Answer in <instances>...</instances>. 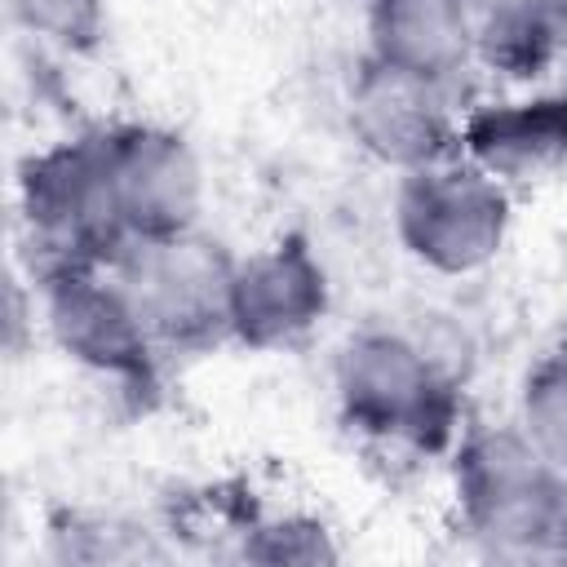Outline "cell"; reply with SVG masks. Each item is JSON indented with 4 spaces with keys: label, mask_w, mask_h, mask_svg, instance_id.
<instances>
[{
    "label": "cell",
    "mask_w": 567,
    "mask_h": 567,
    "mask_svg": "<svg viewBox=\"0 0 567 567\" xmlns=\"http://www.w3.org/2000/svg\"><path fill=\"white\" fill-rule=\"evenodd\" d=\"M518 430L567 474V350H549L527 368L518 390Z\"/></svg>",
    "instance_id": "cell-13"
},
{
    "label": "cell",
    "mask_w": 567,
    "mask_h": 567,
    "mask_svg": "<svg viewBox=\"0 0 567 567\" xmlns=\"http://www.w3.org/2000/svg\"><path fill=\"white\" fill-rule=\"evenodd\" d=\"M18 217L31 248V275L111 266L128 248L102 128L44 146L22 164Z\"/></svg>",
    "instance_id": "cell-3"
},
{
    "label": "cell",
    "mask_w": 567,
    "mask_h": 567,
    "mask_svg": "<svg viewBox=\"0 0 567 567\" xmlns=\"http://www.w3.org/2000/svg\"><path fill=\"white\" fill-rule=\"evenodd\" d=\"M456 151L478 168L509 177H532L567 159V93H545L527 102H492L461 115Z\"/></svg>",
    "instance_id": "cell-11"
},
{
    "label": "cell",
    "mask_w": 567,
    "mask_h": 567,
    "mask_svg": "<svg viewBox=\"0 0 567 567\" xmlns=\"http://www.w3.org/2000/svg\"><path fill=\"white\" fill-rule=\"evenodd\" d=\"M346 120H350L354 142L372 159H381L399 173H412V168L456 155V137H461L456 93H447L412 71H399L372 53L359 62V71L350 80Z\"/></svg>",
    "instance_id": "cell-7"
},
{
    "label": "cell",
    "mask_w": 567,
    "mask_h": 567,
    "mask_svg": "<svg viewBox=\"0 0 567 567\" xmlns=\"http://www.w3.org/2000/svg\"><path fill=\"white\" fill-rule=\"evenodd\" d=\"M337 403L350 430L439 456L461 439V390L430 350L390 328L354 332L337 354Z\"/></svg>",
    "instance_id": "cell-2"
},
{
    "label": "cell",
    "mask_w": 567,
    "mask_h": 567,
    "mask_svg": "<svg viewBox=\"0 0 567 567\" xmlns=\"http://www.w3.org/2000/svg\"><path fill=\"white\" fill-rule=\"evenodd\" d=\"M328 315V275L306 235H279L235 266L230 337L248 350H288Z\"/></svg>",
    "instance_id": "cell-9"
},
{
    "label": "cell",
    "mask_w": 567,
    "mask_h": 567,
    "mask_svg": "<svg viewBox=\"0 0 567 567\" xmlns=\"http://www.w3.org/2000/svg\"><path fill=\"white\" fill-rule=\"evenodd\" d=\"M456 9L470 27L478 62L514 80L540 75L567 40L540 0H456Z\"/></svg>",
    "instance_id": "cell-12"
},
{
    "label": "cell",
    "mask_w": 567,
    "mask_h": 567,
    "mask_svg": "<svg viewBox=\"0 0 567 567\" xmlns=\"http://www.w3.org/2000/svg\"><path fill=\"white\" fill-rule=\"evenodd\" d=\"M545 9H549V18L563 27V35H567V0H540Z\"/></svg>",
    "instance_id": "cell-16"
},
{
    "label": "cell",
    "mask_w": 567,
    "mask_h": 567,
    "mask_svg": "<svg viewBox=\"0 0 567 567\" xmlns=\"http://www.w3.org/2000/svg\"><path fill=\"white\" fill-rule=\"evenodd\" d=\"M13 18L44 44H58L66 53H84L102 40L106 27V0H9Z\"/></svg>",
    "instance_id": "cell-14"
},
{
    "label": "cell",
    "mask_w": 567,
    "mask_h": 567,
    "mask_svg": "<svg viewBox=\"0 0 567 567\" xmlns=\"http://www.w3.org/2000/svg\"><path fill=\"white\" fill-rule=\"evenodd\" d=\"M102 146L128 244L199 226L204 168L182 133L159 124H115L102 128Z\"/></svg>",
    "instance_id": "cell-8"
},
{
    "label": "cell",
    "mask_w": 567,
    "mask_h": 567,
    "mask_svg": "<svg viewBox=\"0 0 567 567\" xmlns=\"http://www.w3.org/2000/svg\"><path fill=\"white\" fill-rule=\"evenodd\" d=\"M368 53L447 93L478 62L456 0H368Z\"/></svg>",
    "instance_id": "cell-10"
},
{
    "label": "cell",
    "mask_w": 567,
    "mask_h": 567,
    "mask_svg": "<svg viewBox=\"0 0 567 567\" xmlns=\"http://www.w3.org/2000/svg\"><path fill=\"white\" fill-rule=\"evenodd\" d=\"M244 558L252 563H332L337 545L328 540V527L315 518H275L244 532Z\"/></svg>",
    "instance_id": "cell-15"
},
{
    "label": "cell",
    "mask_w": 567,
    "mask_h": 567,
    "mask_svg": "<svg viewBox=\"0 0 567 567\" xmlns=\"http://www.w3.org/2000/svg\"><path fill=\"white\" fill-rule=\"evenodd\" d=\"M461 527L501 558H567V474L518 425L461 430L452 456Z\"/></svg>",
    "instance_id": "cell-1"
},
{
    "label": "cell",
    "mask_w": 567,
    "mask_h": 567,
    "mask_svg": "<svg viewBox=\"0 0 567 567\" xmlns=\"http://www.w3.org/2000/svg\"><path fill=\"white\" fill-rule=\"evenodd\" d=\"M394 235L425 270H483L509 235V190L461 151L403 173L394 190Z\"/></svg>",
    "instance_id": "cell-5"
},
{
    "label": "cell",
    "mask_w": 567,
    "mask_h": 567,
    "mask_svg": "<svg viewBox=\"0 0 567 567\" xmlns=\"http://www.w3.org/2000/svg\"><path fill=\"white\" fill-rule=\"evenodd\" d=\"M235 266L239 261L199 226L164 239H133L111 261L159 350H177V354L235 341L230 337Z\"/></svg>",
    "instance_id": "cell-4"
},
{
    "label": "cell",
    "mask_w": 567,
    "mask_h": 567,
    "mask_svg": "<svg viewBox=\"0 0 567 567\" xmlns=\"http://www.w3.org/2000/svg\"><path fill=\"white\" fill-rule=\"evenodd\" d=\"M44 328L62 354L120 390L146 394L159 381V341L111 266H75L35 275Z\"/></svg>",
    "instance_id": "cell-6"
}]
</instances>
